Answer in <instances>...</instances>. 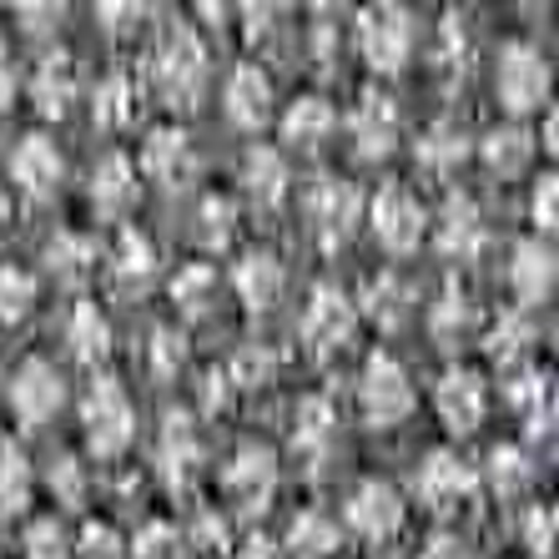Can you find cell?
I'll return each instance as SVG.
<instances>
[{
	"label": "cell",
	"instance_id": "cell-1",
	"mask_svg": "<svg viewBox=\"0 0 559 559\" xmlns=\"http://www.w3.org/2000/svg\"><path fill=\"white\" fill-rule=\"evenodd\" d=\"M146 81L167 106H197L207 81V46L187 21H167L146 61Z\"/></svg>",
	"mask_w": 559,
	"mask_h": 559
},
{
	"label": "cell",
	"instance_id": "cell-2",
	"mask_svg": "<svg viewBox=\"0 0 559 559\" xmlns=\"http://www.w3.org/2000/svg\"><path fill=\"white\" fill-rule=\"evenodd\" d=\"M353 46L378 76H399L414 56V15L404 5H364L353 26Z\"/></svg>",
	"mask_w": 559,
	"mask_h": 559
},
{
	"label": "cell",
	"instance_id": "cell-3",
	"mask_svg": "<svg viewBox=\"0 0 559 559\" xmlns=\"http://www.w3.org/2000/svg\"><path fill=\"white\" fill-rule=\"evenodd\" d=\"M495 92L509 117H530L549 102V61L530 40H509L495 66Z\"/></svg>",
	"mask_w": 559,
	"mask_h": 559
},
{
	"label": "cell",
	"instance_id": "cell-4",
	"mask_svg": "<svg viewBox=\"0 0 559 559\" xmlns=\"http://www.w3.org/2000/svg\"><path fill=\"white\" fill-rule=\"evenodd\" d=\"M81 424H86V443L102 459H117L136 433V408H131L127 389L117 378H96L86 399H81Z\"/></svg>",
	"mask_w": 559,
	"mask_h": 559
},
{
	"label": "cell",
	"instance_id": "cell-5",
	"mask_svg": "<svg viewBox=\"0 0 559 559\" xmlns=\"http://www.w3.org/2000/svg\"><path fill=\"white\" fill-rule=\"evenodd\" d=\"M358 408L373 429H399L408 414H414V383H408V368L389 353H373L358 378Z\"/></svg>",
	"mask_w": 559,
	"mask_h": 559
},
{
	"label": "cell",
	"instance_id": "cell-6",
	"mask_svg": "<svg viewBox=\"0 0 559 559\" xmlns=\"http://www.w3.org/2000/svg\"><path fill=\"white\" fill-rule=\"evenodd\" d=\"M368 222H373V237L389 252H414L424 237H429V207L408 192L404 182H383L368 202Z\"/></svg>",
	"mask_w": 559,
	"mask_h": 559
},
{
	"label": "cell",
	"instance_id": "cell-7",
	"mask_svg": "<svg viewBox=\"0 0 559 559\" xmlns=\"http://www.w3.org/2000/svg\"><path fill=\"white\" fill-rule=\"evenodd\" d=\"M222 495H227V504L237 509V514H262V509L273 504L277 495V454L267 449V443H242L233 459H227V468H222Z\"/></svg>",
	"mask_w": 559,
	"mask_h": 559
},
{
	"label": "cell",
	"instance_id": "cell-8",
	"mask_svg": "<svg viewBox=\"0 0 559 559\" xmlns=\"http://www.w3.org/2000/svg\"><path fill=\"white\" fill-rule=\"evenodd\" d=\"M358 333V308L348 302V293L338 287H312L308 308H302V343L318 358H338Z\"/></svg>",
	"mask_w": 559,
	"mask_h": 559
},
{
	"label": "cell",
	"instance_id": "cell-9",
	"mask_svg": "<svg viewBox=\"0 0 559 559\" xmlns=\"http://www.w3.org/2000/svg\"><path fill=\"white\" fill-rule=\"evenodd\" d=\"M358 217H364V192H358L353 182H343V177L312 182L308 222H312V233H318V242H323L328 252H338L343 242H348L353 227H358Z\"/></svg>",
	"mask_w": 559,
	"mask_h": 559
},
{
	"label": "cell",
	"instance_id": "cell-10",
	"mask_svg": "<svg viewBox=\"0 0 559 559\" xmlns=\"http://www.w3.org/2000/svg\"><path fill=\"white\" fill-rule=\"evenodd\" d=\"M414 489H418V499H424L433 514H454L459 504H468V499H474L479 474H474V464H468V459H459L454 449H433V454L418 464Z\"/></svg>",
	"mask_w": 559,
	"mask_h": 559
},
{
	"label": "cell",
	"instance_id": "cell-11",
	"mask_svg": "<svg viewBox=\"0 0 559 559\" xmlns=\"http://www.w3.org/2000/svg\"><path fill=\"white\" fill-rule=\"evenodd\" d=\"M343 520H348L353 534H364V539L383 545V539H393V534L404 530L408 504H404V495H399L389 479H364V484H358V489L348 495V509H343Z\"/></svg>",
	"mask_w": 559,
	"mask_h": 559
},
{
	"label": "cell",
	"instance_id": "cell-12",
	"mask_svg": "<svg viewBox=\"0 0 559 559\" xmlns=\"http://www.w3.org/2000/svg\"><path fill=\"white\" fill-rule=\"evenodd\" d=\"M433 414L449 433H474L489 414V389H484L479 373H468V368H449V373L433 383Z\"/></svg>",
	"mask_w": 559,
	"mask_h": 559
},
{
	"label": "cell",
	"instance_id": "cell-13",
	"mask_svg": "<svg viewBox=\"0 0 559 559\" xmlns=\"http://www.w3.org/2000/svg\"><path fill=\"white\" fill-rule=\"evenodd\" d=\"M61 404H66V383H61V373H56V364L26 358V364L11 373V408L26 429H40L46 418H56Z\"/></svg>",
	"mask_w": 559,
	"mask_h": 559
},
{
	"label": "cell",
	"instance_id": "cell-14",
	"mask_svg": "<svg viewBox=\"0 0 559 559\" xmlns=\"http://www.w3.org/2000/svg\"><path fill=\"white\" fill-rule=\"evenodd\" d=\"M222 106H227V121H233V127L262 131L273 121V76H267L258 61L233 66V76L222 86Z\"/></svg>",
	"mask_w": 559,
	"mask_h": 559
},
{
	"label": "cell",
	"instance_id": "cell-15",
	"mask_svg": "<svg viewBox=\"0 0 559 559\" xmlns=\"http://www.w3.org/2000/svg\"><path fill=\"white\" fill-rule=\"evenodd\" d=\"M348 136H353V152L364 162H383L399 146V106L383 92H364L348 111Z\"/></svg>",
	"mask_w": 559,
	"mask_h": 559
},
{
	"label": "cell",
	"instance_id": "cell-16",
	"mask_svg": "<svg viewBox=\"0 0 559 559\" xmlns=\"http://www.w3.org/2000/svg\"><path fill=\"white\" fill-rule=\"evenodd\" d=\"M509 293L520 298V312L545 308L555 298V252L539 237L514 242V262H509Z\"/></svg>",
	"mask_w": 559,
	"mask_h": 559
},
{
	"label": "cell",
	"instance_id": "cell-17",
	"mask_svg": "<svg viewBox=\"0 0 559 559\" xmlns=\"http://www.w3.org/2000/svg\"><path fill=\"white\" fill-rule=\"evenodd\" d=\"M61 152H56L51 136H40V131H31V136H21V146L11 152V182L21 187L26 197H36V202H46V197H56V187H61Z\"/></svg>",
	"mask_w": 559,
	"mask_h": 559
},
{
	"label": "cell",
	"instance_id": "cell-18",
	"mask_svg": "<svg viewBox=\"0 0 559 559\" xmlns=\"http://www.w3.org/2000/svg\"><path fill=\"white\" fill-rule=\"evenodd\" d=\"M142 171L152 177V182L171 187V192L192 182L197 152H192V142H187V131L182 127H156L142 146Z\"/></svg>",
	"mask_w": 559,
	"mask_h": 559
},
{
	"label": "cell",
	"instance_id": "cell-19",
	"mask_svg": "<svg viewBox=\"0 0 559 559\" xmlns=\"http://www.w3.org/2000/svg\"><path fill=\"white\" fill-rule=\"evenodd\" d=\"M429 227H433V242H439L443 258H474L484 248V217H479V202L468 192L449 197Z\"/></svg>",
	"mask_w": 559,
	"mask_h": 559
},
{
	"label": "cell",
	"instance_id": "cell-20",
	"mask_svg": "<svg viewBox=\"0 0 559 559\" xmlns=\"http://www.w3.org/2000/svg\"><path fill=\"white\" fill-rule=\"evenodd\" d=\"M136 192H142V182H136V167H131L127 152H111L96 162L92 171V207L102 212V217H127L131 207H136Z\"/></svg>",
	"mask_w": 559,
	"mask_h": 559
},
{
	"label": "cell",
	"instance_id": "cell-21",
	"mask_svg": "<svg viewBox=\"0 0 559 559\" xmlns=\"http://www.w3.org/2000/svg\"><path fill=\"white\" fill-rule=\"evenodd\" d=\"M81 96V71L71 56H46V61L36 66V76H31V102H36L40 117L61 121L66 111H71V102Z\"/></svg>",
	"mask_w": 559,
	"mask_h": 559
},
{
	"label": "cell",
	"instance_id": "cell-22",
	"mask_svg": "<svg viewBox=\"0 0 559 559\" xmlns=\"http://www.w3.org/2000/svg\"><path fill=\"white\" fill-rule=\"evenodd\" d=\"M106 273H111V287H117V293H146V287H152V277H156L152 237L136 233V227H127V233L117 237V248H111Z\"/></svg>",
	"mask_w": 559,
	"mask_h": 559
},
{
	"label": "cell",
	"instance_id": "cell-23",
	"mask_svg": "<svg viewBox=\"0 0 559 559\" xmlns=\"http://www.w3.org/2000/svg\"><path fill=\"white\" fill-rule=\"evenodd\" d=\"M233 287L252 312H267L277 298H283L287 273H283V262H277L273 252H242V262L233 267Z\"/></svg>",
	"mask_w": 559,
	"mask_h": 559
},
{
	"label": "cell",
	"instance_id": "cell-24",
	"mask_svg": "<svg viewBox=\"0 0 559 559\" xmlns=\"http://www.w3.org/2000/svg\"><path fill=\"white\" fill-rule=\"evenodd\" d=\"M333 131H338V111H333L328 96H298V102L287 106V117H283V142L287 146L318 152Z\"/></svg>",
	"mask_w": 559,
	"mask_h": 559
},
{
	"label": "cell",
	"instance_id": "cell-25",
	"mask_svg": "<svg viewBox=\"0 0 559 559\" xmlns=\"http://www.w3.org/2000/svg\"><path fill=\"white\" fill-rule=\"evenodd\" d=\"M242 192L258 212H277L287 197V162L273 146H252L248 162H242Z\"/></svg>",
	"mask_w": 559,
	"mask_h": 559
},
{
	"label": "cell",
	"instance_id": "cell-26",
	"mask_svg": "<svg viewBox=\"0 0 559 559\" xmlns=\"http://www.w3.org/2000/svg\"><path fill=\"white\" fill-rule=\"evenodd\" d=\"M136 106H142V81L131 76L127 66L106 71V81L96 86V102H92L96 127H106V131L131 127V121H136Z\"/></svg>",
	"mask_w": 559,
	"mask_h": 559
},
{
	"label": "cell",
	"instance_id": "cell-27",
	"mask_svg": "<svg viewBox=\"0 0 559 559\" xmlns=\"http://www.w3.org/2000/svg\"><path fill=\"white\" fill-rule=\"evenodd\" d=\"M333 443H338V408L328 404L323 393H312L293 414V449L308 459H323Z\"/></svg>",
	"mask_w": 559,
	"mask_h": 559
},
{
	"label": "cell",
	"instance_id": "cell-28",
	"mask_svg": "<svg viewBox=\"0 0 559 559\" xmlns=\"http://www.w3.org/2000/svg\"><path fill=\"white\" fill-rule=\"evenodd\" d=\"M534 343H539V328H534V318L530 312H504L489 333H484V353L495 358L499 368H524L530 364V353H534Z\"/></svg>",
	"mask_w": 559,
	"mask_h": 559
},
{
	"label": "cell",
	"instance_id": "cell-29",
	"mask_svg": "<svg viewBox=\"0 0 559 559\" xmlns=\"http://www.w3.org/2000/svg\"><path fill=\"white\" fill-rule=\"evenodd\" d=\"M287 549L298 559H338L343 555V530L323 509H302L298 520L287 524Z\"/></svg>",
	"mask_w": 559,
	"mask_h": 559
},
{
	"label": "cell",
	"instance_id": "cell-30",
	"mask_svg": "<svg viewBox=\"0 0 559 559\" xmlns=\"http://www.w3.org/2000/svg\"><path fill=\"white\" fill-rule=\"evenodd\" d=\"M414 156H418V167L439 171V177L459 171V167L468 162V136H464V127H459V121H433V127H424V131H418Z\"/></svg>",
	"mask_w": 559,
	"mask_h": 559
},
{
	"label": "cell",
	"instance_id": "cell-31",
	"mask_svg": "<svg viewBox=\"0 0 559 559\" xmlns=\"http://www.w3.org/2000/svg\"><path fill=\"white\" fill-rule=\"evenodd\" d=\"M479 156L495 177H520V171H530V162H534V136L520 127V121H509V127H495L484 136Z\"/></svg>",
	"mask_w": 559,
	"mask_h": 559
},
{
	"label": "cell",
	"instance_id": "cell-32",
	"mask_svg": "<svg viewBox=\"0 0 559 559\" xmlns=\"http://www.w3.org/2000/svg\"><path fill=\"white\" fill-rule=\"evenodd\" d=\"M66 343L76 353V364L96 368L106 364V353H111V323H106V312L96 302H76L71 308V323H66Z\"/></svg>",
	"mask_w": 559,
	"mask_h": 559
},
{
	"label": "cell",
	"instance_id": "cell-33",
	"mask_svg": "<svg viewBox=\"0 0 559 559\" xmlns=\"http://www.w3.org/2000/svg\"><path fill=\"white\" fill-rule=\"evenodd\" d=\"M46 267H51L56 283L81 287L96 273V242L86 233H61L51 248H46Z\"/></svg>",
	"mask_w": 559,
	"mask_h": 559
},
{
	"label": "cell",
	"instance_id": "cell-34",
	"mask_svg": "<svg viewBox=\"0 0 559 559\" xmlns=\"http://www.w3.org/2000/svg\"><path fill=\"white\" fill-rule=\"evenodd\" d=\"M484 479H489V489H495L499 499H520L534 489V459L524 454L520 443H499V449H489Z\"/></svg>",
	"mask_w": 559,
	"mask_h": 559
},
{
	"label": "cell",
	"instance_id": "cell-35",
	"mask_svg": "<svg viewBox=\"0 0 559 559\" xmlns=\"http://www.w3.org/2000/svg\"><path fill=\"white\" fill-rule=\"evenodd\" d=\"M509 399H514V408L524 414V429L549 433V424H555V383H549V373L524 368V373L509 383Z\"/></svg>",
	"mask_w": 559,
	"mask_h": 559
},
{
	"label": "cell",
	"instance_id": "cell-36",
	"mask_svg": "<svg viewBox=\"0 0 559 559\" xmlns=\"http://www.w3.org/2000/svg\"><path fill=\"white\" fill-rule=\"evenodd\" d=\"M217 293H222V283L212 262H192V267H182V273L171 277V298H177L182 318H207L217 308Z\"/></svg>",
	"mask_w": 559,
	"mask_h": 559
},
{
	"label": "cell",
	"instance_id": "cell-37",
	"mask_svg": "<svg viewBox=\"0 0 559 559\" xmlns=\"http://www.w3.org/2000/svg\"><path fill=\"white\" fill-rule=\"evenodd\" d=\"M429 333H433V343H439V348H464V343L479 333V308H474L464 293H449L443 302H433Z\"/></svg>",
	"mask_w": 559,
	"mask_h": 559
},
{
	"label": "cell",
	"instance_id": "cell-38",
	"mask_svg": "<svg viewBox=\"0 0 559 559\" xmlns=\"http://www.w3.org/2000/svg\"><path fill=\"white\" fill-rule=\"evenodd\" d=\"M162 464H167L171 484H187L192 479V468L202 464V439H197L192 418H167V429H162Z\"/></svg>",
	"mask_w": 559,
	"mask_h": 559
},
{
	"label": "cell",
	"instance_id": "cell-39",
	"mask_svg": "<svg viewBox=\"0 0 559 559\" xmlns=\"http://www.w3.org/2000/svg\"><path fill=\"white\" fill-rule=\"evenodd\" d=\"M364 312L373 318L378 328H399V323H408V312H414V287H408L404 277H378V283H368Z\"/></svg>",
	"mask_w": 559,
	"mask_h": 559
},
{
	"label": "cell",
	"instance_id": "cell-40",
	"mask_svg": "<svg viewBox=\"0 0 559 559\" xmlns=\"http://www.w3.org/2000/svg\"><path fill=\"white\" fill-rule=\"evenodd\" d=\"M31 489H36V479H31L26 454L15 443H5L0 449V514H21L31 504Z\"/></svg>",
	"mask_w": 559,
	"mask_h": 559
},
{
	"label": "cell",
	"instance_id": "cell-41",
	"mask_svg": "<svg viewBox=\"0 0 559 559\" xmlns=\"http://www.w3.org/2000/svg\"><path fill=\"white\" fill-rule=\"evenodd\" d=\"M277 378V353L267 343H248V348H237V358L227 364V383L233 389H267Z\"/></svg>",
	"mask_w": 559,
	"mask_h": 559
},
{
	"label": "cell",
	"instance_id": "cell-42",
	"mask_svg": "<svg viewBox=\"0 0 559 559\" xmlns=\"http://www.w3.org/2000/svg\"><path fill=\"white\" fill-rule=\"evenodd\" d=\"M31 308H36V277L26 267L5 262L0 267V323H21Z\"/></svg>",
	"mask_w": 559,
	"mask_h": 559
},
{
	"label": "cell",
	"instance_id": "cell-43",
	"mask_svg": "<svg viewBox=\"0 0 559 559\" xmlns=\"http://www.w3.org/2000/svg\"><path fill=\"white\" fill-rule=\"evenodd\" d=\"M182 364H187V338L177 328H156L152 343H146V373L156 383H167V378L182 373Z\"/></svg>",
	"mask_w": 559,
	"mask_h": 559
},
{
	"label": "cell",
	"instance_id": "cell-44",
	"mask_svg": "<svg viewBox=\"0 0 559 559\" xmlns=\"http://www.w3.org/2000/svg\"><path fill=\"white\" fill-rule=\"evenodd\" d=\"M26 559H71V534L56 514L26 524Z\"/></svg>",
	"mask_w": 559,
	"mask_h": 559
},
{
	"label": "cell",
	"instance_id": "cell-45",
	"mask_svg": "<svg viewBox=\"0 0 559 559\" xmlns=\"http://www.w3.org/2000/svg\"><path fill=\"white\" fill-rule=\"evenodd\" d=\"M197 222H202L197 233H202V242H207V248H227V242H233V233H237V202H233V197H207V202H202V212H197Z\"/></svg>",
	"mask_w": 559,
	"mask_h": 559
},
{
	"label": "cell",
	"instance_id": "cell-46",
	"mask_svg": "<svg viewBox=\"0 0 559 559\" xmlns=\"http://www.w3.org/2000/svg\"><path fill=\"white\" fill-rule=\"evenodd\" d=\"M71 559H127V545L111 524H86V530L71 539Z\"/></svg>",
	"mask_w": 559,
	"mask_h": 559
},
{
	"label": "cell",
	"instance_id": "cell-47",
	"mask_svg": "<svg viewBox=\"0 0 559 559\" xmlns=\"http://www.w3.org/2000/svg\"><path fill=\"white\" fill-rule=\"evenodd\" d=\"M51 495H56V504H61V509H81V499H86V474H81L76 459H56Z\"/></svg>",
	"mask_w": 559,
	"mask_h": 559
},
{
	"label": "cell",
	"instance_id": "cell-48",
	"mask_svg": "<svg viewBox=\"0 0 559 559\" xmlns=\"http://www.w3.org/2000/svg\"><path fill=\"white\" fill-rule=\"evenodd\" d=\"M142 15H146V5H131V0H106V5H96V21H102V31H106V36H117V40L136 36Z\"/></svg>",
	"mask_w": 559,
	"mask_h": 559
},
{
	"label": "cell",
	"instance_id": "cell-49",
	"mask_svg": "<svg viewBox=\"0 0 559 559\" xmlns=\"http://www.w3.org/2000/svg\"><path fill=\"white\" fill-rule=\"evenodd\" d=\"M524 549L539 559L555 555V509L549 504H534L530 514H524Z\"/></svg>",
	"mask_w": 559,
	"mask_h": 559
},
{
	"label": "cell",
	"instance_id": "cell-50",
	"mask_svg": "<svg viewBox=\"0 0 559 559\" xmlns=\"http://www.w3.org/2000/svg\"><path fill=\"white\" fill-rule=\"evenodd\" d=\"M177 555H182V534L171 524H146L136 534V559H177Z\"/></svg>",
	"mask_w": 559,
	"mask_h": 559
},
{
	"label": "cell",
	"instance_id": "cell-51",
	"mask_svg": "<svg viewBox=\"0 0 559 559\" xmlns=\"http://www.w3.org/2000/svg\"><path fill=\"white\" fill-rule=\"evenodd\" d=\"M530 217H534V227L539 233H555V217H559V187H555V177H539L534 182V197H530Z\"/></svg>",
	"mask_w": 559,
	"mask_h": 559
},
{
	"label": "cell",
	"instance_id": "cell-52",
	"mask_svg": "<svg viewBox=\"0 0 559 559\" xmlns=\"http://www.w3.org/2000/svg\"><path fill=\"white\" fill-rule=\"evenodd\" d=\"M439 61L443 66H459V61H464V51H468V36H464V15H454V11H449V15H443V26H439Z\"/></svg>",
	"mask_w": 559,
	"mask_h": 559
},
{
	"label": "cell",
	"instance_id": "cell-53",
	"mask_svg": "<svg viewBox=\"0 0 559 559\" xmlns=\"http://www.w3.org/2000/svg\"><path fill=\"white\" fill-rule=\"evenodd\" d=\"M202 404H207V414H222V408L233 404V383H227V368H212V373L202 378Z\"/></svg>",
	"mask_w": 559,
	"mask_h": 559
},
{
	"label": "cell",
	"instance_id": "cell-54",
	"mask_svg": "<svg viewBox=\"0 0 559 559\" xmlns=\"http://www.w3.org/2000/svg\"><path fill=\"white\" fill-rule=\"evenodd\" d=\"M15 15H21V26L36 31V36H46V31L61 26V5H15Z\"/></svg>",
	"mask_w": 559,
	"mask_h": 559
},
{
	"label": "cell",
	"instance_id": "cell-55",
	"mask_svg": "<svg viewBox=\"0 0 559 559\" xmlns=\"http://www.w3.org/2000/svg\"><path fill=\"white\" fill-rule=\"evenodd\" d=\"M418 559H474V555H468V545L459 539V534H433Z\"/></svg>",
	"mask_w": 559,
	"mask_h": 559
},
{
	"label": "cell",
	"instance_id": "cell-56",
	"mask_svg": "<svg viewBox=\"0 0 559 559\" xmlns=\"http://www.w3.org/2000/svg\"><path fill=\"white\" fill-rule=\"evenodd\" d=\"M233 559H283V549H277L273 539L252 534V539H242V545H237V555H233Z\"/></svg>",
	"mask_w": 559,
	"mask_h": 559
},
{
	"label": "cell",
	"instance_id": "cell-57",
	"mask_svg": "<svg viewBox=\"0 0 559 559\" xmlns=\"http://www.w3.org/2000/svg\"><path fill=\"white\" fill-rule=\"evenodd\" d=\"M11 92H15V76H11V51H5V36H0V111L11 106Z\"/></svg>",
	"mask_w": 559,
	"mask_h": 559
},
{
	"label": "cell",
	"instance_id": "cell-58",
	"mask_svg": "<svg viewBox=\"0 0 559 559\" xmlns=\"http://www.w3.org/2000/svg\"><path fill=\"white\" fill-rule=\"evenodd\" d=\"M197 539L207 549H222V539H227V530H222V520H212V514H202V524H197Z\"/></svg>",
	"mask_w": 559,
	"mask_h": 559
},
{
	"label": "cell",
	"instance_id": "cell-59",
	"mask_svg": "<svg viewBox=\"0 0 559 559\" xmlns=\"http://www.w3.org/2000/svg\"><path fill=\"white\" fill-rule=\"evenodd\" d=\"M5 217H11V192H5V182H0V227H5Z\"/></svg>",
	"mask_w": 559,
	"mask_h": 559
}]
</instances>
